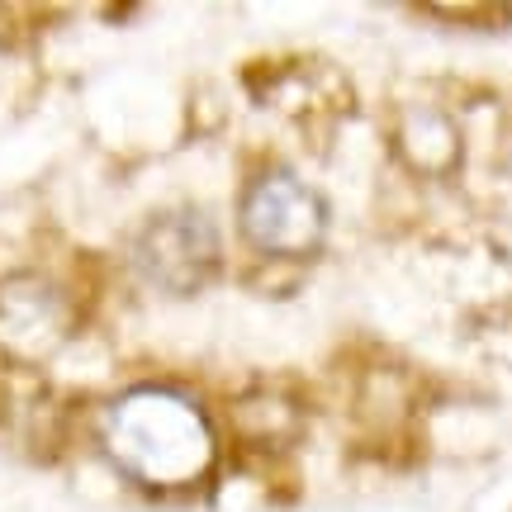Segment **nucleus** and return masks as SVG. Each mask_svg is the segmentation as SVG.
Masks as SVG:
<instances>
[{
  "label": "nucleus",
  "mask_w": 512,
  "mask_h": 512,
  "mask_svg": "<svg viewBox=\"0 0 512 512\" xmlns=\"http://www.w3.org/2000/svg\"><path fill=\"white\" fill-rule=\"evenodd\" d=\"M242 238L266 256H309L328 238V204L294 171H266L242 195Z\"/></svg>",
  "instance_id": "f03ea898"
},
{
  "label": "nucleus",
  "mask_w": 512,
  "mask_h": 512,
  "mask_svg": "<svg viewBox=\"0 0 512 512\" xmlns=\"http://www.w3.org/2000/svg\"><path fill=\"white\" fill-rule=\"evenodd\" d=\"M0 337L15 351H43L62 337V309L43 285H5L0 290Z\"/></svg>",
  "instance_id": "20e7f679"
},
{
  "label": "nucleus",
  "mask_w": 512,
  "mask_h": 512,
  "mask_svg": "<svg viewBox=\"0 0 512 512\" xmlns=\"http://www.w3.org/2000/svg\"><path fill=\"white\" fill-rule=\"evenodd\" d=\"M105 451L147 489H190L214 470V427L195 399L162 384L128 389L105 408Z\"/></svg>",
  "instance_id": "f257e3e1"
},
{
  "label": "nucleus",
  "mask_w": 512,
  "mask_h": 512,
  "mask_svg": "<svg viewBox=\"0 0 512 512\" xmlns=\"http://www.w3.org/2000/svg\"><path fill=\"white\" fill-rule=\"evenodd\" d=\"M133 266L166 294L200 290L219 271V228L200 209H166L138 233Z\"/></svg>",
  "instance_id": "7ed1b4c3"
}]
</instances>
